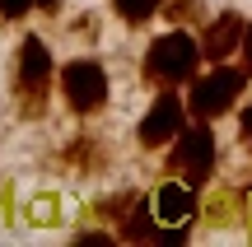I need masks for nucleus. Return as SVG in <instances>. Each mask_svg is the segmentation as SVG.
Masks as SVG:
<instances>
[{"instance_id": "f257e3e1", "label": "nucleus", "mask_w": 252, "mask_h": 247, "mask_svg": "<svg viewBox=\"0 0 252 247\" xmlns=\"http://www.w3.org/2000/svg\"><path fill=\"white\" fill-rule=\"evenodd\" d=\"M196 61H201V47L191 42L182 28H173V33L154 37L150 52H145V84L173 89V84H182V80L196 75Z\"/></svg>"}, {"instance_id": "f03ea898", "label": "nucleus", "mask_w": 252, "mask_h": 247, "mask_svg": "<svg viewBox=\"0 0 252 247\" xmlns=\"http://www.w3.org/2000/svg\"><path fill=\"white\" fill-rule=\"evenodd\" d=\"M14 89H19V108H24V117H42L47 93H52V52H47V42L33 37V33L19 42Z\"/></svg>"}, {"instance_id": "7ed1b4c3", "label": "nucleus", "mask_w": 252, "mask_h": 247, "mask_svg": "<svg viewBox=\"0 0 252 247\" xmlns=\"http://www.w3.org/2000/svg\"><path fill=\"white\" fill-rule=\"evenodd\" d=\"M243 84H248V70H243V65H224V61H220L210 75H201V80L191 84L187 112H191L196 121H215V117H224V112L234 108V98L243 93Z\"/></svg>"}, {"instance_id": "20e7f679", "label": "nucleus", "mask_w": 252, "mask_h": 247, "mask_svg": "<svg viewBox=\"0 0 252 247\" xmlns=\"http://www.w3.org/2000/svg\"><path fill=\"white\" fill-rule=\"evenodd\" d=\"M168 173L182 177V182H191V187L210 182V173H215V136H210L206 121L178 131V140H173V149H168Z\"/></svg>"}, {"instance_id": "39448f33", "label": "nucleus", "mask_w": 252, "mask_h": 247, "mask_svg": "<svg viewBox=\"0 0 252 247\" xmlns=\"http://www.w3.org/2000/svg\"><path fill=\"white\" fill-rule=\"evenodd\" d=\"M61 93L70 103V112L94 117V112L108 108V70L89 56H75V61L61 65Z\"/></svg>"}, {"instance_id": "423d86ee", "label": "nucleus", "mask_w": 252, "mask_h": 247, "mask_svg": "<svg viewBox=\"0 0 252 247\" xmlns=\"http://www.w3.org/2000/svg\"><path fill=\"white\" fill-rule=\"evenodd\" d=\"M182 98L173 89H159V98H154V108L140 117V126H135V136H140V145L145 149H163V145H173L178 140V131H182Z\"/></svg>"}, {"instance_id": "0eeeda50", "label": "nucleus", "mask_w": 252, "mask_h": 247, "mask_svg": "<svg viewBox=\"0 0 252 247\" xmlns=\"http://www.w3.org/2000/svg\"><path fill=\"white\" fill-rule=\"evenodd\" d=\"M150 201H154V215H159L163 229L187 233V224L196 220V187L182 182V177H168V182H159V192H154Z\"/></svg>"}, {"instance_id": "6e6552de", "label": "nucleus", "mask_w": 252, "mask_h": 247, "mask_svg": "<svg viewBox=\"0 0 252 247\" xmlns=\"http://www.w3.org/2000/svg\"><path fill=\"white\" fill-rule=\"evenodd\" d=\"M243 33H248V24L234 14V9L215 14V19L206 24V33H201V56H206V61H215V65L229 61V56L243 47Z\"/></svg>"}, {"instance_id": "1a4fd4ad", "label": "nucleus", "mask_w": 252, "mask_h": 247, "mask_svg": "<svg viewBox=\"0 0 252 247\" xmlns=\"http://www.w3.org/2000/svg\"><path fill=\"white\" fill-rule=\"evenodd\" d=\"M122 238L126 243H182L187 233L163 229L159 215H154V201H135V210L122 220Z\"/></svg>"}, {"instance_id": "9d476101", "label": "nucleus", "mask_w": 252, "mask_h": 247, "mask_svg": "<svg viewBox=\"0 0 252 247\" xmlns=\"http://www.w3.org/2000/svg\"><path fill=\"white\" fill-rule=\"evenodd\" d=\"M65 164H70L75 173H94V168H103V145H94L89 136H75L70 145H65Z\"/></svg>"}, {"instance_id": "9b49d317", "label": "nucleus", "mask_w": 252, "mask_h": 247, "mask_svg": "<svg viewBox=\"0 0 252 247\" xmlns=\"http://www.w3.org/2000/svg\"><path fill=\"white\" fill-rule=\"evenodd\" d=\"M159 9L168 24H201V14H206L201 0H159Z\"/></svg>"}, {"instance_id": "f8f14e48", "label": "nucleus", "mask_w": 252, "mask_h": 247, "mask_svg": "<svg viewBox=\"0 0 252 247\" xmlns=\"http://www.w3.org/2000/svg\"><path fill=\"white\" fill-rule=\"evenodd\" d=\"M112 9L135 28V24H150V19L159 14V0H112Z\"/></svg>"}, {"instance_id": "ddd939ff", "label": "nucleus", "mask_w": 252, "mask_h": 247, "mask_svg": "<svg viewBox=\"0 0 252 247\" xmlns=\"http://www.w3.org/2000/svg\"><path fill=\"white\" fill-rule=\"evenodd\" d=\"M135 201H140L135 192H112V196H103V201L94 205V210H98L103 220H126V215L135 210Z\"/></svg>"}, {"instance_id": "4468645a", "label": "nucleus", "mask_w": 252, "mask_h": 247, "mask_svg": "<svg viewBox=\"0 0 252 247\" xmlns=\"http://www.w3.org/2000/svg\"><path fill=\"white\" fill-rule=\"evenodd\" d=\"M28 5H37V0H0V19H24Z\"/></svg>"}, {"instance_id": "2eb2a0df", "label": "nucleus", "mask_w": 252, "mask_h": 247, "mask_svg": "<svg viewBox=\"0 0 252 247\" xmlns=\"http://www.w3.org/2000/svg\"><path fill=\"white\" fill-rule=\"evenodd\" d=\"M238 121H243V140H248V145H252V103H248V108H243V112H238Z\"/></svg>"}, {"instance_id": "dca6fc26", "label": "nucleus", "mask_w": 252, "mask_h": 247, "mask_svg": "<svg viewBox=\"0 0 252 247\" xmlns=\"http://www.w3.org/2000/svg\"><path fill=\"white\" fill-rule=\"evenodd\" d=\"M243 56L252 61V24H248V33H243Z\"/></svg>"}, {"instance_id": "f3484780", "label": "nucleus", "mask_w": 252, "mask_h": 247, "mask_svg": "<svg viewBox=\"0 0 252 247\" xmlns=\"http://www.w3.org/2000/svg\"><path fill=\"white\" fill-rule=\"evenodd\" d=\"M37 5H42V9H61V0H37Z\"/></svg>"}, {"instance_id": "a211bd4d", "label": "nucleus", "mask_w": 252, "mask_h": 247, "mask_svg": "<svg viewBox=\"0 0 252 247\" xmlns=\"http://www.w3.org/2000/svg\"><path fill=\"white\" fill-rule=\"evenodd\" d=\"M248 229H252V187H248Z\"/></svg>"}]
</instances>
